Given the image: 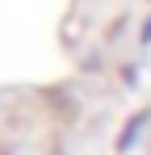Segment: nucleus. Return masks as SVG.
<instances>
[{
	"label": "nucleus",
	"mask_w": 151,
	"mask_h": 155,
	"mask_svg": "<svg viewBox=\"0 0 151 155\" xmlns=\"http://www.w3.org/2000/svg\"><path fill=\"white\" fill-rule=\"evenodd\" d=\"M147 126V113H139V117H134V122H130V126H126V134H122V143H118V147H122V151H130V147H134V138H139V130Z\"/></svg>",
	"instance_id": "f257e3e1"
}]
</instances>
